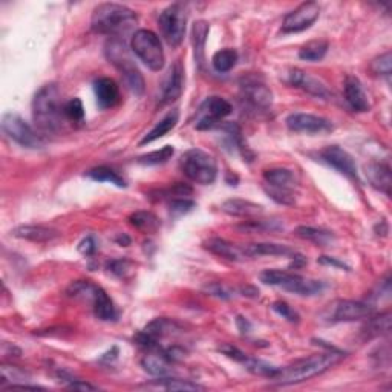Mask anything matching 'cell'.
Listing matches in <instances>:
<instances>
[{
	"label": "cell",
	"mask_w": 392,
	"mask_h": 392,
	"mask_svg": "<svg viewBox=\"0 0 392 392\" xmlns=\"http://www.w3.org/2000/svg\"><path fill=\"white\" fill-rule=\"evenodd\" d=\"M106 57L118 71H120L126 86L129 88L135 96H143L144 92V79L135 65L129 49L120 39H110L106 44Z\"/></svg>",
	"instance_id": "8992f818"
},
{
	"label": "cell",
	"mask_w": 392,
	"mask_h": 392,
	"mask_svg": "<svg viewBox=\"0 0 392 392\" xmlns=\"http://www.w3.org/2000/svg\"><path fill=\"white\" fill-rule=\"evenodd\" d=\"M178 120H180V112H178L176 109L170 110L163 120H159L155 126L152 127L150 132H148L143 136V140L140 141V146H146V144H150L153 141L163 138V136H166L170 131L175 129Z\"/></svg>",
	"instance_id": "83f0119b"
},
{
	"label": "cell",
	"mask_w": 392,
	"mask_h": 392,
	"mask_svg": "<svg viewBox=\"0 0 392 392\" xmlns=\"http://www.w3.org/2000/svg\"><path fill=\"white\" fill-rule=\"evenodd\" d=\"M172 362L167 360L163 354H149L144 355L141 360V366L150 376L161 379V377H170L174 376V368Z\"/></svg>",
	"instance_id": "f1b7e54d"
},
{
	"label": "cell",
	"mask_w": 392,
	"mask_h": 392,
	"mask_svg": "<svg viewBox=\"0 0 392 392\" xmlns=\"http://www.w3.org/2000/svg\"><path fill=\"white\" fill-rule=\"evenodd\" d=\"M62 92L55 83L40 88L32 100V117L40 132L57 133L66 122Z\"/></svg>",
	"instance_id": "7a4b0ae2"
},
{
	"label": "cell",
	"mask_w": 392,
	"mask_h": 392,
	"mask_svg": "<svg viewBox=\"0 0 392 392\" xmlns=\"http://www.w3.org/2000/svg\"><path fill=\"white\" fill-rule=\"evenodd\" d=\"M136 20L138 15L129 6L110 2L100 4L92 13L91 28L93 32L117 39L131 31Z\"/></svg>",
	"instance_id": "3957f363"
},
{
	"label": "cell",
	"mask_w": 392,
	"mask_h": 392,
	"mask_svg": "<svg viewBox=\"0 0 392 392\" xmlns=\"http://www.w3.org/2000/svg\"><path fill=\"white\" fill-rule=\"evenodd\" d=\"M366 178H368L370 184L380 192L385 193L386 196L391 195V185H392V178H391V167L386 163H371L365 167Z\"/></svg>",
	"instance_id": "d4e9b609"
},
{
	"label": "cell",
	"mask_w": 392,
	"mask_h": 392,
	"mask_svg": "<svg viewBox=\"0 0 392 392\" xmlns=\"http://www.w3.org/2000/svg\"><path fill=\"white\" fill-rule=\"evenodd\" d=\"M237 62V53L235 49H221L211 57V65L221 74L233 70Z\"/></svg>",
	"instance_id": "f35d334b"
},
{
	"label": "cell",
	"mask_w": 392,
	"mask_h": 392,
	"mask_svg": "<svg viewBox=\"0 0 392 392\" xmlns=\"http://www.w3.org/2000/svg\"><path fill=\"white\" fill-rule=\"evenodd\" d=\"M370 70L374 75L386 77V79H389L391 74H392V55H391L389 51H388V53L374 58V60L370 65Z\"/></svg>",
	"instance_id": "b9f144b4"
},
{
	"label": "cell",
	"mask_w": 392,
	"mask_h": 392,
	"mask_svg": "<svg viewBox=\"0 0 392 392\" xmlns=\"http://www.w3.org/2000/svg\"><path fill=\"white\" fill-rule=\"evenodd\" d=\"M88 176L93 181H98V183H110L117 187H120V189H124L127 185L126 181L123 180V176L118 175L114 169L106 167V166H100L92 169L88 172Z\"/></svg>",
	"instance_id": "8d00e7d4"
},
{
	"label": "cell",
	"mask_w": 392,
	"mask_h": 392,
	"mask_svg": "<svg viewBox=\"0 0 392 392\" xmlns=\"http://www.w3.org/2000/svg\"><path fill=\"white\" fill-rule=\"evenodd\" d=\"M11 235L14 237H19L23 241L36 242V244H45L57 240L60 236V232L53 227L46 226H36V224H28V226H19L14 230H11Z\"/></svg>",
	"instance_id": "44dd1931"
},
{
	"label": "cell",
	"mask_w": 392,
	"mask_h": 392,
	"mask_svg": "<svg viewBox=\"0 0 392 392\" xmlns=\"http://www.w3.org/2000/svg\"><path fill=\"white\" fill-rule=\"evenodd\" d=\"M129 224L140 230L143 233H155L161 227V223L155 213L148 211V210H138L133 211L129 216Z\"/></svg>",
	"instance_id": "d6a6232c"
},
{
	"label": "cell",
	"mask_w": 392,
	"mask_h": 392,
	"mask_svg": "<svg viewBox=\"0 0 392 392\" xmlns=\"http://www.w3.org/2000/svg\"><path fill=\"white\" fill-rule=\"evenodd\" d=\"M284 226L279 221H266V219H250L244 221L242 224L236 226V230L242 233H267V232H279Z\"/></svg>",
	"instance_id": "e575fe53"
},
{
	"label": "cell",
	"mask_w": 392,
	"mask_h": 392,
	"mask_svg": "<svg viewBox=\"0 0 392 392\" xmlns=\"http://www.w3.org/2000/svg\"><path fill=\"white\" fill-rule=\"evenodd\" d=\"M2 131L8 138L27 149H39L44 144L41 136L20 115L8 112L2 117Z\"/></svg>",
	"instance_id": "8fae6325"
},
{
	"label": "cell",
	"mask_w": 392,
	"mask_h": 392,
	"mask_svg": "<svg viewBox=\"0 0 392 392\" xmlns=\"http://www.w3.org/2000/svg\"><path fill=\"white\" fill-rule=\"evenodd\" d=\"M296 235L303 241H308L316 244L319 247H329L336 242V235L327 228L311 227V226H301L296 228Z\"/></svg>",
	"instance_id": "f546056e"
},
{
	"label": "cell",
	"mask_w": 392,
	"mask_h": 392,
	"mask_svg": "<svg viewBox=\"0 0 392 392\" xmlns=\"http://www.w3.org/2000/svg\"><path fill=\"white\" fill-rule=\"evenodd\" d=\"M2 388L5 386L6 389L19 388L22 385H28V381L31 380L30 372L19 368V366L14 365H2Z\"/></svg>",
	"instance_id": "836d02e7"
},
{
	"label": "cell",
	"mask_w": 392,
	"mask_h": 392,
	"mask_svg": "<svg viewBox=\"0 0 392 392\" xmlns=\"http://www.w3.org/2000/svg\"><path fill=\"white\" fill-rule=\"evenodd\" d=\"M202 247L206 250H209L210 253L216 254L219 258H224L227 261H233V262H240L247 259L244 249L240 245H236L233 242H230L224 237H209L207 241L202 242Z\"/></svg>",
	"instance_id": "603a6c76"
},
{
	"label": "cell",
	"mask_w": 392,
	"mask_h": 392,
	"mask_svg": "<svg viewBox=\"0 0 392 392\" xmlns=\"http://www.w3.org/2000/svg\"><path fill=\"white\" fill-rule=\"evenodd\" d=\"M247 258H259V256H284V258H293L297 253L292 247L285 244H276V242H254L247 244L242 247Z\"/></svg>",
	"instance_id": "cb8c5ba5"
},
{
	"label": "cell",
	"mask_w": 392,
	"mask_h": 392,
	"mask_svg": "<svg viewBox=\"0 0 392 392\" xmlns=\"http://www.w3.org/2000/svg\"><path fill=\"white\" fill-rule=\"evenodd\" d=\"M158 25L161 34L169 46L178 48L184 40L187 30V11L183 4H174L167 6L166 10L159 14Z\"/></svg>",
	"instance_id": "30bf717a"
},
{
	"label": "cell",
	"mask_w": 392,
	"mask_h": 392,
	"mask_svg": "<svg viewBox=\"0 0 392 392\" xmlns=\"http://www.w3.org/2000/svg\"><path fill=\"white\" fill-rule=\"evenodd\" d=\"M184 84H185V70L181 60H176L169 70L166 79L163 81V86H161L159 103L169 105L180 98L184 91Z\"/></svg>",
	"instance_id": "e0dca14e"
},
{
	"label": "cell",
	"mask_w": 392,
	"mask_h": 392,
	"mask_svg": "<svg viewBox=\"0 0 392 392\" xmlns=\"http://www.w3.org/2000/svg\"><path fill=\"white\" fill-rule=\"evenodd\" d=\"M174 153H175L174 146H164L158 150L144 153V155L138 157L136 163L141 166H159L167 163V161L174 157Z\"/></svg>",
	"instance_id": "74e56055"
},
{
	"label": "cell",
	"mask_w": 392,
	"mask_h": 392,
	"mask_svg": "<svg viewBox=\"0 0 392 392\" xmlns=\"http://www.w3.org/2000/svg\"><path fill=\"white\" fill-rule=\"evenodd\" d=\"M242 96L247 103L254 109L267 110L273 105V92L266 86V83L256 79H247L241 83Z\"/></svg>",
	"instance_id": "d6986e66"
},
{
	"label": "cell",
	"mask_w": 392,
	"mask_h": 392,
	"mask_svg": "<svg viewBox=\"0 0 392 392\" xmlns=\"http://www.w3.org/2000/svg\"><path fill=\"white\" fill-rule=\"evenodd\" d=\"M20 354H22L20 348H17L15 345L8 344V342L2 344V355H4V359H6V357H20Z\"/></svg>",
	"instance_id": "816d5d0a"
},
{
	"label": "cell",
	"mask_w": 392,
	"mask_h": 392,
	"mask_svg": "<svg viewBox=\"0 0 392 392\" xmlns=\"http://www.w3.org/2000/svg\"><path fill=\"white\" fill-rule=\"evenodd\" d=\"M344 357L345 354L339 351V349H327V351L323 353H318L310 357H305V359L296 360L294 363L285 366V368H279L277 374L271 380L280 386L296 385V383L306 381L313 377L320 376L323 372H327L332 366L342 360Z\"/></svg>",
	"instance_id": "6da1fadb"
},
{
	"label": "cell",
	"mask_w": 392,
	"mask_h": 392,
	"mask_svg": "<svg viewBox=\"0 0 392 392\" xmlns=\"http://www.w3.org/2000/svg\"><path fill=\"white\" fill-rule=\"evenodd\" d=\"M79 251L83 254V256H92L97 251V241L93 236H88L80 242L79 245Z\"/></svg>",
	"instance_id": "7dc6e473"
},
{
	"label": "cell",
	"mask_w": 392,
	"mask_h": 392,
	"mask_svg": "<svg viewBox=\"0 0 392 392\" xmlns=\"http://www.w3.org/2000/svg\"><path fill=\"white\" fill-rule=\"evenodd\" d=\"M221 210L230 216L236 218H254L261 216L263 213V207L261 204L241 200V198H232L221 204Z\"/></svg>",
	"instance_id": "484cf974"
},
{
	"label": "cell",
	"mask_w": 392,
	"mask_h": 392,
	"mask_svg": "<svg viewBox=\"0 0 392 392\" xmlns=\"http://www.w3.org/2000/svg\"><path fill=\"white\" fill-rule=\"evenodd\" d=\"M180 166L183 174L196 184L209 185L218 178L216 159L202 149L187 150L180 159Z\"/></svg>",
	"instance_id": "52a82bcc"
},
{
	"label": "cell",
	"mask_w": 392,
	"mask_h": 392,
	"mask_svg": "<svg viewBox=\"0 0 392 392\" xmlns=\"http://www.w3.org/2000/svg\"><path fill=\"white\" fill-rule=\"evenodd\" d=\"M236 327H237V329L242 332V334H249V332H251V329H253V325L250 323V320L244 318V316L236 318Z\"/></svg>",
	"instance_id": "f5cc1de1"
},
{
	"label": "cell",
	"mask_w": 392,
	"mask_h": 392,
	"mask_svg": "<svg viewBox=\"0 0 392 392\" xmlns=\"http://www.w3.org/2000/svg\"><path fill=\"white\" fill-rule=\"evenodd\" d=\"M263 180H266V185L279 190L294 192L297 187V178L294 172L285 167H275L266 170V172H263Z\"/></svg>",
	"instance_id": "4316f807"
},
{
	"label": "cell",
	"mask_w": 392,
	"mask_h": 392,
	"mask_svg": "<svg viewBox=\"0 0 392 392\" xmlns=\"http://www.w3.org/2000/svg\"><path fill=\"white\" fill-rule=\"evenodd\" d=\"M372 314H376L374 306L360 302V301H349L339 299L331 302L322 313V319L328 323H348L357 320L370 319Z\"/></svg>",
	"instance_id": "9c48e42d"
},
{
	"label": "cell",
	"mask_w": 392,
	"mask_h": 392,
	"mask_svg": "<svg viewBox=\"0 0 392 392\" xmlns=\"http://www.w3.org/2000/svg\"><path fill=\"white\" fill-rule=\"evenodd\" d=\"M259 279L261 282H263L266 285L282 288L288 293L303 296V297L318 296L325 289V284H323L322 280L305 277L302 275H297V273L285 271V270H276V268L263 270L261 273Z\"/></svg>",
	"instance_id": "277c9868"
},
{
	"label": "cell",
	"mask_w": 392,
	"mask_h": 392,
	"mask_svg": "<svg viewBox=\"0 0 392 392\" xmlns=\"http://www.w3.org/2000/svg\"><path fill=\"white\" fill-rule=\"evenodd\" d=\"M209 31H210V27H209L207 22L198 20V22L193 23L192 44H193L195 62L200 67H202V65H204V48H206Z\"/></svg>",
	"instance_id": "1f68e13d"
},
{
	"label": "cell",
	"mask_w": 392,
	"mask_h": 392,
	"mask_svg": "<svg viewBox=\"0 0 392 392\" xmlns=\"http://www.w3.org/2000/svg\"><path fill=\"white\" fill-rule=\"evenodd\" d=\"M366 325L362 329V334L365 340H370L379 336H385L391 331V313H381L379 316L372 314L370 319H366Z\"/></svg>",
	"instance_id": "4dcf8cb0"
},
{
	"label": "cell",
	"mask_w": 392,
	"mask_h": 392,
	"mask_svg": "<svg viewBox=\"0 0 392 392\" xmlns=\"http://www.w3.org/2000/svg\"><path fill=\"white\" fill-rule=\"evenodd\" d=\"M181 325L176 320L158 318L149 322L148 325L144 327V329L136 334L135 340L136 344L146 349H158L161 340L169 336L178 334V332H181Z\"/></svg>",
	"instance_id": "7c38bea8"
},
{
	"label": "cell",
	"mask_w": 392,
	"mask_h": 392,
	"mask_svg": "<svg viewBox=\"0 0 392 392\" xmlns=\"http://www.w3.org/2000/svg\"><path fill=\"white\" fill-rule=\"evenodd\" d=\"M196 207V204L189 198H180L170 201V213L175 216H183L190 213Z\"/></svg>",
	"instance_id": "bcb514c9"
},
{
	"label": "cell",
	"mask_w": 392,
	"mask_h": 392,
	"mask_svg": "<svg viewBox=\"0 0 392 392\" xmlns=\"http://www.w3.org/2000/svg\"><path fill=\"white\" fill-rule=\"evenodd\" d=\"M288 83L297 89L305 91L306 93H310V96H313V97H318L322 100H329L332 97V92L327 88L325 83H322L319 79L310 75L308 72L297 70V67L289 71Z\"/></svg>",
	"instance_id": "ac0fdd59"
},
{
	"label": "cell",
	"mask_w": 392,
	"mask_h": 392,
	"mask_svg": "<svg viewBox=\"0 0 392 392\" xmlns=\"http://www.w3.org/2000/svg\"><path fill=\"white\" fill-rule=\"evenodd\" d=\"M207 292L211 296L221 297V299H228V297H232V292H230V289H227L224 285H221V284H213V285L207 287Z\"/></svg>",
	"instance_id": "681fc988"
},
{
	"label": "cell",
	"mask_w": 392,
	"mask_h": 392,
	"mask_svg": "<svg viewBox=\"0 0 392 392\" xmlns=\"http://www.w3.org/2000/svg\"><path fill=\"white\" fill-rule=\"evenodd\" d=\"M320 159L329 167L336 169L339 174L345 175L353 181H359V170H357L355 159L349 152L340 146H328L320 150Z\"/></svg>",
	"instance_id": "9a60e30c"
},
{
	"label": "cell",
	"mask_w": 392,
	"mask_h": 392,
	"mask_svg": "<svg viewBox=\"0 0 392 392\" xmlns=\"http://www.w3.org/2000/svg\"><path fill=\"white\" fill-rule=\"evenodd\" d=\"M157 386L166 391H201L204 389L198 383H193L190 380H181L175 377H161L155 380Z\"/></svg>",
	"instance_id": "ab89813d"
},
{
	"label": "cell",
	"mask_w": 392,
	"mask_h": 392,
	"mask_svg": "<svg viewBox=\"0 0 392 392\" xmlns=\"http://www.w3.org/2000/svg\"><path fill=\"white\" fill-rule=\"evenodd\" d=\"M320 15V5L316 2H303L292 13L285 15L282 22V32L284 34H294L302 32L305 30L311 28L314 22Z\"/></svg>",
	"instance_id": "5bb4252c"
},
{
	"label": "cell",
	"mask_w": 392,
	"mask_h": 392,
	"mask_svg": "<svg viewBox=\"0 0 392 392\" xmlns=\"http://www.w3.org/2000/svg\"><path fill=\"white\" fill-rule=\"evenodd\" d=\"M241 292H242V296H247V297H256V296L259 294L258 289H256V288H253V287L242 288Z\"/></svg>",
	"instance_id": "11a10c76"
},
{
	"label": "cell",
	"mask_w": 392,
	"mask_h": 392,
	"mask_svg": "<svg viewBox=\"0 0 392 392\" xmlns=\"http://www.w3.org/2000/svg\"><path fill=\"white\" fill-rule=\"evenodd\" d=\"M271 310L275 311L276 314H279L280 318L288 320L289 323H297L301 320L299 313H297L293 306H289L287 302L284 301H277L271 305Z\"/></svg>",
	"instance_id": "7bdbcfd3"
},
{
	"label": "cell",
	"mask_w": 392,
	"mask_h": 392,
	"mask_svg": "<svg viewBox=\"0 0 392 392\" xmlns=\"http://www.w3.org/2000/svg\"><path fill=\"white\" fill-rule=\"evenodd\" d=\"M67 381H70V385H67V388L70 389H77V391H97L98 389L97 386H93V385H91V383H86L83 380H67Z\"/></svg>",
	"instance_id": "f907efd6"
},
{
	"label": "cell",
	"mask_w": 392,
	"mask_h": 392,
	"mask_svg": "<svg viewBox=\"0 0 392 392\" xmlns=\"http://www.w3.org/2000/svg\"><path fill=\"white\" fill-rule=\"evenodd\" d=\"M133 54L146 65L150 71H161L166 63V55L161 40L150 30H138L133 32L131 40Z\"/></svg>",
	"instance_id": "ba28073f"
},
{
	"label": "cell",
	"mask_w": 392,
	"mask_h": 392,
	"mask_svg": "<svg viewBox=\"0 0 392 392\" xmlns=\"http://www.w3.org/2000/svg\"><path fill=\"white\" fill-rule=\"evenodd\" d=\"M115 242L118 245H122V247H127V245H131V237L124 235V233H120L117 237H115Z\"/></svg>",
	"instance_id": "db71d44e"
},
{
	"label": "cell",
	"mask_w": 392,
	"mask_h": 392,
	"mask_svg": "<svg viewBox=\"0 0 392 392\" xmlns=\"http://www.w3.org/2000/svg\"><path fill=\"white\" fill-rule=\"evenodd\" d=\"M232 105L219 96H211L204 100V103L200 106L198 110V120H196L195 127L198 131H209L215 129L226 117L232 114Z\"/></svg>",
	"instance_id": "4fadbf2b"
},
{
	"label": "cell",
	"mask_w": 392,
	"mask_h": 392,
	"mask_svg": "<svg viewBox=\"0 0 392 392\" xmlns=\"http://www.w3.org/2000/svg\"><path fill=\"white\" fill-rule=\"evenodd\" d=\"M266 193L273 201H276L277 204H282V206H293L296 202V192L292 190H279L266 185Z\"/></svg>",
	"instance_id": "ee69618b"
},
{
	"label": "cell",
	"mask_w": 392,
	"mask_h": 392,
	"mask_svg": "<svg viewBox=\"0 0 392 392\" xmlns=\"http://www.w3.org/2000/svg\"><path fill=\"white\" fill-rule=\"evenodd\" d=\"M329 45L327 40H311L299 49V58L305 62H320L327 55Z\"/></svg>",
	"instance_id": "d590c367"
},
{
	"label": "cell",
	"mask_w": 392,
	"mask_h": 392,
	"mask_svg": "<svg viewBox=\"0 0 392 392\" xmlns=\"http://www.w3.org/2000/svg\"><path fill=\"white\" fill-rule=\"evenodd\" d=\"M107 270L118 277H127L133 270V262L127 259H114L107 262Z\"/></svg>",
	"instance_id": "f6af8a7d"
},
{
	"label": "cell",
	"mask_w": 392,
	"mask_h": 392,
	"mask_svg": "<svg viewBox=\"0 0 392 392\" xmlns=\"http://www.w3.org/2000/svg\"><path fill=\"white\" fill-rule=\"evenodd\" d=\"M344 93L348 106L355 112H368L371 103L368 100V93L365 92L362 81L354 75H348L344 83Z\"/></svg>",
	"instance_id": "ffe728a7"
},
{
	"label": "cell",
	"mask_w": 392,
	"mask_h": 392,
	"mask_svg": "<svg viewBox=\"0 0 392 392\" xmlns=\"http://www.w3.org/2000/svg\"><path fill=\"white\" fill-rule=\"evenodd\" d=\"M67 296L83 302H88L96 318L103 322H114L118 319L117 306L103 288L91 280H77L67 288Z\"/></svg>",
	"instance_id": "5b68a950"
},
{
	"label": "cell",
	"mask_w": 392,
	"mask_h": 392,
	"mask_svg": "<svg viewBox=\"0 0 392 392\" xmlns=\"http://www.w3.org/2000/svg\"><path fill=\"white\" fill-rule=\"evenodd\" d=\"M63 112L66 122H71L72 124H81L84 122V107L80 98H71L70 101H66Z\"/></svg>",
	"instance_id": "60d3db41"
},
{
	"label": "cell",
	"mask_w": 392,
	"mask_h": 392,
	"mask_svg": "<svg viewBox=\"0 0 392 392\" xmlns=\"http://www.w3.org/2000/svg\"><path fill=\"white\" fill-rule=\"evenodd\" d=\"M93 92H96L100 109H110L120 103V88H118L117 81L109 77H101L93 81Z\"/></svg>",
	"instance_id": "7402d4cb"
},
{
	"label": "cell",
	"mask_w": 392,
	"mask_h": 392,
	"mask_svg": "<svg viewBox=\"0 0 392 392\" xmlns=\"http://www.w3.org/2000/svg\"><path fill=\"white\" fill-rule=\"evenodd\" d=\"M318 262L320 263V266H328V267H334V268H339V270H346L349 271L351 268H349L345 262L342 261H339L337 258H332V256H320L318 259Z\"/></svg>",
	"instance_id": "c3c4849f"
},
{
	"label": "cell",
	"mask_w": 392,
	"mask_h": 392,
	"mask_svg": "<svg viewBox=\"0 0 392 392\" xmlns=\"http://www.w3.org/2000/svg\"><path fill=\"white\" fill-rule=\"evenodd\" d=\"M287 127L292 132L296 133H327L332 131V123L327 118L314 115V114H305V112H296L287 117Z\"/></svg>",
	"instance_id": "2e32d148"
}]
</instances>
